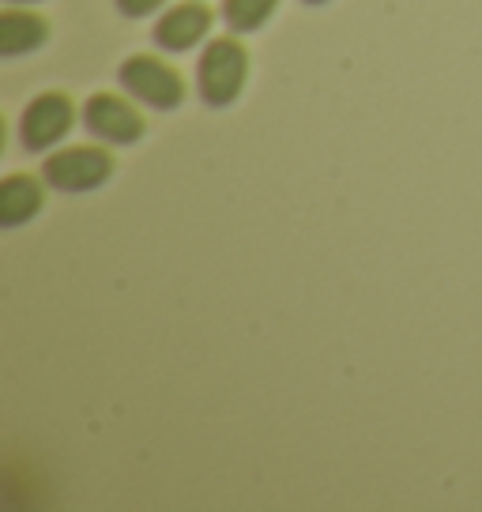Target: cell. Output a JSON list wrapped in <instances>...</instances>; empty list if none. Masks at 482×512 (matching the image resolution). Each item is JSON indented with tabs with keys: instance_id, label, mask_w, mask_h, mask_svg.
I'll return each instance as SVG.
<instances>
[{
	"instance_id": "obj_2",
	"label": "cell",
	"mask_w": 482,
	"mask_h": 512,
	"mask_svg": "<svg viewBox=\"0 0 482 512\" xmlns=\"http://www.w3.org/2000/svg\"><path fill=\"white\" fill-rule=\"evenodd\" d=\"M110 174L113 159L110 151H102V147H68V151H57L46 162V181L61 192L98 189Z\"/></svg>"
},
{
	"instance_id": "obj_7",
	"label": "cell",
	"mask_w": 482,
	"mask_h": 512,
	"mask_svg": "<svg viewBox=\"0 0 482 512\" xmlns=\"http://www.w3.org/2000/svg\"><path fill=\"white\" fill-rule=\"evenodd\" d=\"M38 208H42V185L34 177L16 174L0 185V219H4V226H19Z\"/></svg>"
},
{
	"instance_id": "obj_5",
	"label": "cell",
	"mask_w": 482,
	"mask_h": 512,
	"mask_svg": "<svg viewBox=\"0 0 482 512\" xmlns=\"http://www.w3.org/2000/svg\"><path fill=\"white\" fill-rule=\"evenodd\" d=\"M83 117H87V128L102 140H110V144H132L144 132V117L132 110L129 102L113 95H95L87 102Z\"/></svg>"
},
{
	"instance_id": "obj_12",
	"label": "cell",
	"mask_w": 482,
	"mask_h": 512,
	"mask_svg": "<svg viewBox=\"0 0 482 512\" xmlns=\"http://www.w3.org/2000/svg\"><path fill=\"white\" fill-rule=\"evenodd\" d=\"M19 4H31V0H19Z\"/></svg>"
},
{
	"instance_id": "obj_8",
	"label": "cell",
	"mask_w": 482,
	"mask_h": 512,
	"mask_svg": "<svg viewBox=\"0 0 482 512\" xmlns=\"http://www.w3.org/2000/svg\"><path fill=\"white\" fill-rule=\"evenodd\" d=\"M42 42H46V23L31 16V12H8V16L0 19V49L8 57L27 53V49L42 46Z\"/></svg>"
},
{
	"instance_id": "obj_6",
	"label": "cell",
	"mask_w": 482,
	"mask_h": 512,
	"mask_svg": "<svg viewBox=\"0 0 482 512\" xmlns=\"http://www.w3.org/2000/svg\"><path fill=\"white\" fill-rule=\"evenodd\" d=\"M211 27V12L204 4H181L174 12H166L155 27V42L170 53H181V49H193Z\"/></svg>"
},
{
	"instance_id": "obj_10",
	"label": "cell",
	"mask_w": 482,
	"mask_h": 512,
	"mask_svg": "<svg viewBox=\"0 0 482 512\" xmlns=\"http://www.w3.org/2000/svg\"><path fill=\"white\" fill-rule=\"evenodd\" d=\"M117 4H121V12H125V16H151V12L162 8L166 0H117Z\"/></svg>"
},
{
	"instance_id": "obj_3",
	"label": "cell",
	"mask_w": 482,
	"mask_h": 512,
	"mask_svg": "<svg viewBox=\"0 0 482 512\" xmlns=\"http://www.w3.org/2000/svg\"><path fill=\"white\" fill-rule=\"evenodd\" d=\"M121 80L140 102H151L159 110H174L177 102L185 98V83L170 64L155 61V57H132L121 68Z\"/></svg>"
},
{
	"instance_id": "obj_11",
	"label": "cell",
	"mask_w": 482,
	"mask_h": 512,
	"mask_svg": "<svg viewBox=\"0 0 482 512\" xmlns=\"http://www.w3.org/2000/svg\"><path fill=\"white\" fill-rule=\"evenodd\" d=\"M309 4H324V0H309Z\"/></svg>"
},
{
	"instance_id": "obj_9",
	"label": "cell",
	"mask_w": 482,
	"mask_h": 512,
	"mask_svg": "<svg viewBox=\"0 0 482 512\" xmlns=\"http://www.w3.org/2000/svg\"><path fill=\"white\" fill-rule=\"evenodd\" d=\"M275 4L279 0H226L223 12L234 31H257V27H264V19L275 12Z\"/></svg>"
},
{
	"instance_id": "obj_1",
	"label": "cell",
	"mask_w": 482,
	"mask_h": 512,
	"mask_svg": "<svg viewBox=\"0 0 482 512\" xmlns=\"http://www.w3.org/2000/svg\"><path fill=\"white\" fill-rule=\"evenodd\" d=\"M245 68H249L245 49L230 38H215L200 57V95H204V102H211V106L234 102L241 83H245Z\"/></svg>"
},
{
	"instance_id": "obj_4",
	"label": "cell",
	"mask_w": 482,
	"mask_h": 512,
	"mask_svg": "<svg viewBox=\"0 0 482 512\" xmlns=\"http://www.w3.org/2000/svg\"><path fill=\"white\" fill-rule=\"evenodd\" d=\"M72 128V102L65 95H42L23 113V144L31 151H46Z\"/></svg>"
}]
</instances>
